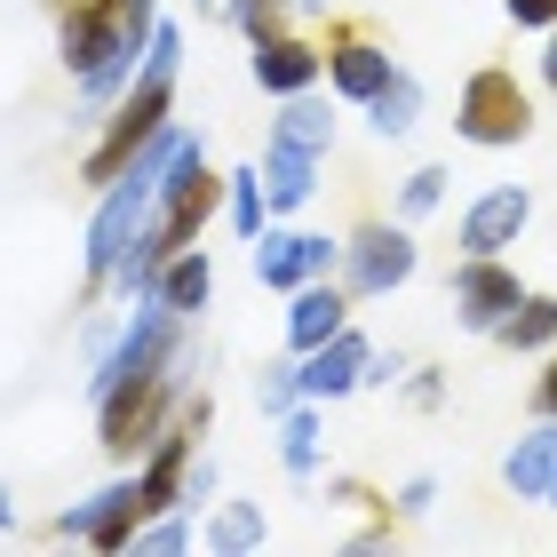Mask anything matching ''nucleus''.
Returning a JSON list of instances; mask_svg holds the SVG:
<instances>
[{"label":"nucleus","mask_w":557,"mask_h":557,"mask_svg":"<svg viewBox=\"0 0 557 557\" xmlns=\"http://www.w3.org/2000/svg\"><path fill=\"white\" fill-rule=\"evenodd\" d=\"M367 128L383 136V144H391V136H414V128H422V81H414L407 64H398L391 81H383V96L367 104Z\"/></svg>","instance_id":"aec40b11"},{"label":"nucleus","mask_w":557,"mask_h":557,"mask_svg":"<svg viewBox=\"0 0 557 557\" xmlns=\"http://www.w3.org/2000/svg\"><path fill=\"white\" fill-rule=\"evenodd\" d=\"M208 494H215V462L199 454V462H191V502H208ZM191 502H184V510H191Z\"/></svg>","instance_id":"f704fd0d"},{"label":"nucleus","mask_w":557,"mask_h":557,"mask_svg":"<svg viewBox=\"0 0 557 557\" xmlns=\"http://www.w3.org/2000/svg\"><path fill=\"white\" fill-rule=\"evenodd\" d=\"M542 88L557 96V24H549V33H542Z\"/></svg>","instance_id":"c9c22d12"},{"label":"nucleus","mask_w":557,"mask_h":557,"mask_svg":"<svg viewBox=\"0 0 557 557\" xmlns=\"http://www.w3.org/2000/svg\"><path fill=\"white\" fill-rule=\"evenodd\" d=\"M0 534H16V494L0 486Z\"/></svg>","instance_id":"e433bc0d"},{"label":"nucleus","mask_w":557,"mask_h":557,"mask_svg":"<svg viewBox=\"0 0 557 557\" xmlns=\"http://www.w3.org/2000/svg\"><path fill=\"white\" fill-rule=\"evenodd\" d=\"M175 72H184V33L160 16V33H151V48H144V72L128 81V96L104 112V136H96L88 160H81V184H88V191H104L112 175L175 120Z\"/></svg>","instance_id":"f03ea898"},{"label":"nucleus","mask_w":557,"mask_h":557,"mask_svg":"<svg viewBox=\"0 0 557 557\" xmlns=\"http://www.w3.org/2000/svg\"><path fill=\"white\" fill-rule=\"evenodd\" d=\"M319 160H326V151L287 144V136L263 144V199H271V215H295V208L319 199Z\"/></svg>","instance_id":"f3484780"},{"label":"nucleus","mask_w":557,"mask_h":557,"mask_svg":"<svg viewBox=\"0 0 557 557\" xmlns=\"http://www.w3.org/2000/svg\"><path fill=\"white\" fill-rule=\"evenodd\" d=\"M160 33V0H64L57 16V57L81 81L96 112H112L128 81L144 72V48Z\"/></svg>","instance_id":"f257e3e1"},{"label":"nucleus","mask_w":557,"mask_h":557,"mask_svg":"<svg viewBox=\"0 0 557 557\" xmlns=\"http://www.w3.org/2000/svg\"><path fill=\"white\" fill-rule=\"evenodd\" d=\"M144 518H151V502H144V486H136V478H112L104 494L72 502V510H64L57 525H48V534H57V542H88V549H128Z\"/></svg>","instance_id":"6e6552de"},{"label":"nucleus","mask_w":557,"mask_h":557,"mask_svg":"<svg viewBox=\"0 0 557 557\" xmlns=\"http://www.w3.org/2000/svg\"><path fill=\"white\" fill-rule=\"evenodd\" d=\"M494 343H510V350H557V295L525 287V302L494 326Z\"/></svg>","instance_id":"4be33fe9"},{"label":"nucleus","mask_w":557,"mask_h":557,"mask_svg":"<svg viewBox=\"0 0 557 557\" xmlns=\"http://www.w3.org/2000/svg\"><path fill=\"white\" fill-rule=\"evenodd\" d=\"M256 407H263V422L295 414V407H302V374H295V367H263V383H256Z\"/></svg>","instance_id":"c85d7f7f"},{"label":"nucleus","mask_w":557,"mask_h":557,"mask_svg":"<svg viewBox=\"0 0 557 557\" xmlns=\"http://www.w3.org/2000/svg\"><path fill=\"white\" fill-rule=\"evenodd\" d=\"M549 478H557V422L534 414V430L502 454V486H510L518 502H549Z\"/></svg>","instance_id":"a211bd4d"},{"label":"nucleus","mask_w":557,"mask_h":557,"mask_svg":"<svg viewBox=\"0 0 557 557\" xmlns=\"http://www.w3.org/2000/svg\"><path fill=\"white\" fill-rule=\"evenodd\" d=\"M534 414L557 422V350H549V367H542V383H534Z\"/></svg>","instance_id":"72a5a7b5"},{"label":"nucleus","mask_w":557,"mask_h":557,"mask_svg":"<svg viewBox=\"0 0 557 557\" xmlns=\"http://www.w3.org/2000/svg\"><path fill=\"white\" fill-rule=\"evenodd\" d=\"M454 136L478 144V151H510L534 136V96H525V81L510 64H478L462 96H454Z\"/></svg>","instance_id":"20e7f679"},{"label":"nucleus","mask_w":557,"mask_h":557,"mask_svg":"<svg viewBox=\"0 0 557 557\" xmlns=\"http://www.w3.org/2000/svg\"><path fill=\"white\" fill-rule=\"evenodd\" d=\"M175 407H184V359L144 374V383H120L112 398H96V446H104L112 462H136V454L168 430Z\"/></svg>","instance_id":"39448f33"},{"label":"nucleus","mask_w":557,"mask_h":557,"mask_svg":"<svg viewBox=\"0 0 557 557\" xmlns=\"http://www.w3.org/2000/svg\"><path fill=\"white\" fill-rule=\"evenodd\" d=\"M367 359H374V343L359 335V326H343L335 343H319V350H302L295 374H302V398H350V391H367Z\"/></svg>","instance_id":"4468645a"},{"label":"nucleus","mask_w":557,"mask_h":557,"mask_svg":"<svg viewBox=\"0 0 557 557\" xmlns=\"http://www.w3.org/2000/svg\"><path fill=\"white\" fill-rule=\"evenodd\" d=\"M326 81V48H311L302 33H271L256 40V88L263 96H302Z\"/></svg>","instance_id":"dca6fc26"},{"label":"nucleus","mask_w":557,"mask_h":557,"mask_svg":"<svg viewBox=\"0 0 557 557\" xmlns=\"http://www.w3.org/2000/svg\"><path fill=\"white\" fill-rule=\"evenodd\" d=\"M525 223H534V191H525V184H486L462 208L454 239H462V256H502V247L525 239Z\"/></svg>","instance_id":"9b49d317"},{"label":"nucleus","mask_w":557,"mask_h":557,"mask_svg":"<svg viewBox=\"0 0 557 557\" xmlns=\"http://www.w3.org/2000/svg\"><path fill=\"white\" fill-rule=\"evenodd\" d=\"M263 502H215V518H208V549H223V557H247V549H263Z\"/></svg>","instance_id":"412c9836"},{"label":"nucleus","mask_w":557,"mask_h":557,"mask_svg":"<svg viewBox=\"0 0 557 557\" xmlns=\"http://www.w3.org/2000/svg\"><path fill=\"white\" fill-rule=\"evenodd\" d=\"M391 510L398 518H430V510H438V478H407V486L391 494Z\"/></svg>","instance_id":"c756f323"},{"label":"nucleus","mask_w":557,"mask_h":557,"mask_svg":"<svg viewBox=\"0 0 557 557\" xmlns=\"http://www.w3.org/2000/svg\"><path fill=\"white\" fill-rule=\"evenodd\" d=\"M256 247V278L278 295H295V287H311V278H335L343 271V239H326V232H263L247 239Z\"/></svg>","instance_id":"1a4fd4ad"},{"label":"nucleus","mask_w":557,"mask_h":557,"mask_svg":"<svg viewBox=\"0 0 557 557\" xmlns=\"http://www.w3.org/2000/svg\"><path fill=\"white\" fill-rule=\"evenodd\" d=\"M407 407H422V414H438V407H446V383H438L430 367H422L414 383H407Z\"/></svg>","instance_id":"2f4dec72"},{"label":"nucleus","mask_w":557,"mask_h":557,"mask_svg":"<svg viewBox=\"0 0 557 557\" xmlns=\"http://www.w3.org/2000/svg\"><path fill=\"white\" fill-rule=\"evenodd\" d=\"M223 16L247 33V48L271 40V33H287V0H223Z\"/></svg>","instance_id":"bb28decb"},{"label":"nucleus","mask_w":557,"mask_h":557,"mask_svg":"<svg viewBox=\"0 0 557 557\" xmlns=\"http://www.w3.org/2000/svg\"><path fill=\"white\" fill-rule=\"evenodd\" d=\"M184 359V319L168 311L160 295H136L128 326H120L112 343H96V367H88V398H112L120 383H144V374H160Z\"/></svg>","instance_id":"7ed1b4c3"},{"label":"nucleus","mask_w":557,"mask_h":557,"mask_svg":"<svg viewBox=\"0 0 557 557\" xmlns=\"http://www.w3.org/2000/svg\"><path fill=\"white\" fill-rule=\"evenodd\" d=\"M438 199H446V168H414L407 184H398V223H422V215H438Z\"/></svg>","instance_id":"a878e982"},{"label":"nucleus","mask_w":557,"mask_h":557,"mask_svg":"<svg viewBox=\"0 0 557 557\" xmlns=\"http://www.w3.org/2000/svg\"><path fill=\"white\" fill-rule=\"evenodd\" d=\"M343 326H350V287H343V278H311V287L287 295V350H295V359L319 350V343H335Z\"/></svg>","instance_id":"2eb2a0df"},{"label":"nucleus","mask_w":557,"mask_h":557,"mask_svg":"<svg viewBox=\"0 0 557 557\" xmlns=\"http://www.w3.org/2000/svg\"><path fill=\"white\" fill-rule=\"evenodd\" d=\"M502 16H510L518 33H549V24H557V0H502Z\"/></svg>","instance_id":"7c9ffc66"},{"label":"nucleus","mask_w":557,"mask_h":557,"mask_svg":"<svg viewBox=\"0 0 557 557\" xmlns=\"http://www.w3.org/2000/svg\"><path fill=\"white\" fill-rule=\"evenodd\" d=\"M151 295H160L175 319L208 311V295H215V263H208V247H175V256L160 263V278H151Z\"/></svg>","instance_id":"6ab92c4d"},{"label":"nucleus","mask_w":557,"mask_h":557,"mask_svg":"<svg viewBox=\"0 0 557 557\" xmlns=\"http://www.w3.org/2000/svg\"><path fill=\"white\" fill-rule=\"evenodd\" d=\"M278 462H287V478H319V398L278 414Z\"/></svg>","instance_id":"b1692460"},{"label":"nucleus","mask_w":557,"mask_h":557,"mask_svg":"<svg viewBox=\"0 0 557 557\" xmlns=\"http://www.w3.org/2000/svg\"><path fill=\"white\" fill-rule=\"evenodd\" d=\"M549 510H557V478H549Z\"/></svg>","instance_id":"58836bf2"},{"label":"nucleus","mask_w":557,"mask_h":557,"mask_svg":"<svg viewBox=\"0 0 557 557\" xmlns=\"http://www.w3.org/2000/svg\"><path fill=\"white\" fill-rule=\"evenodd\" d=\"M287 9H295V16H326L335 0H287Z\"/></svg>","instance_id":"4c0bfd02"},{"label":"nucleus","mask_w":557,"mask_h":557,"mask_svg":"<svg viewBox=\"0 0 557 557\" xmlns=\"http://www.w3.org/2000/svg\"><path fill=\"white\" fill-rule=\"evenodd\" d=\"M199 534H191V518H175V510H160V518H144L136 525V542L128 549H151V557H175V549H191Z\"/></svg>","instance_id":"cd10ccee"},{"label":"nucleus","mask_w":557,"mask_h":557,"mask_svg":"<svg viewBox=\"0 0 557 557\" xmlns=\"http://www.w3.org/2000/svg\"><path fill=\"white\" fill-rule=\"evenodd\" d=\"M271 136H287V144H311V151H335V112L319 104V88H302V96H278V128Z\"/></svg>","instance_id":"5701e85b"},{"label":"nucleus","mask_w":557,"mask_h":557,"mask_svg":"<svg viewBox=\"0 0 557 557\" xmlns=\"http://www.w3.org/2000/svg\"><path fill=\"white\" fill-rule=\"evenodd\" d=\"M367 383H407V359H398V350H374V359H367Z\"/></svg>","instance_id":"473e14b6"},{"label":"nucleus","mask_w":557,"mask_h":557,"mask_svg":"<svg viewBox=\"0 0 557 557\" xmlns=\"http://www.w3.org/2000/svg\"><path fill=\"white\" fill-rule=\"evenodd\" d=\"M223 208H232V232H239V239H256L263 223H271V199H263V168H232V175H223Z\"/></svg>","instance_id":"393cba45"},{"label":"nucleus","mask_w":557,"mask_h":557,"mask_svg":"<svg viewBox=\"0 0 557 557\" xmlns=\"http://www.w3.org/2000/svg\"><path fill=\"white\" fill-rule=\"evenodd\" d=\"M422 263V247H414V223H359V232L343 239V287L350 302H374V295H391V287H407Z\"/></svg>","instance_id":"0eeeda50"},{"label":"nucleus","mask_w":557,"mask_h":557,"mask_svg":"<svg viewBox=\"0 0 557 557\" xmlns=\"http://www.w3.org/2000/svg\"><path fill=\"white\" fill-rule=\"evenodd\" d=\"M446 295H454V319H462L470 335H494V326L525 302V278L502 263V256H462L454 278H446Z\"/></svg>","instance_id":"9d476101"},{"label":"nucleus","mask_w":557,"mask_h":557,"mask_svg":"<svg viewBox=\"0 0 557 557\" xmlns=\"http://www.w3.org/2000/svg\"><path fill=\"white\" fill-rule=\"evenodd\" d=\"M191 438H199V422L184 414V422H168L160 438L144 446L136 486H144V502H151V518H160V510H184V502H191Z\"/></svg>","instance_id":"f8f14e48"},{"label":"nucleus","mask_w":557,"mask_h":557,"mask_svg":"<svg viewBox=\"0 0 557 557\" xmlns=\"http://www.w3.org/2000/svg\"><path fill=\"white\" fill-rule=\"evenodd\" d=\"M391 72H398V57H391L383 40H367V33H335V40H326V88H335L343 104L367 112L374 96H383Z\"/></svg>","instance_id":"ddd939ff"},{"label":"nucleus","mask_w":557,"mask_h":557,"mask_svg":"<svg viewBox=\"0 0 557 557\" xmlns=\"http://www.w3.org/2000/svg\"><path fill=\"white\" fill-rule=\"evenodd\" d=\"M223 208V175L208 168V136H184L175 151V168L160 175V199H151V223H160L168 247H199L208 232V215Z\"/></svg>","instance_id":"423d86ee"}]
</instances>
